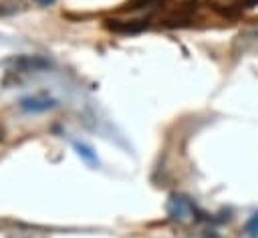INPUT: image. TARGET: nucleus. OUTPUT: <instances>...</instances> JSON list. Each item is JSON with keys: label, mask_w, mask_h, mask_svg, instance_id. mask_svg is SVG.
Masks as SVG:
<instances>
[{"label": "nucleus", "mask_w": 258, "mask_h": 238, "mask_svg": "<svg viewBox=\"0 0 258 238\" xmlns=\"http://www.w3.org/2000/svg\"><path fill=\"white\" fill-rule=\"evenodd\" d=\"M16 69L21 71H43V69H48L50 67V61L48 59H43L39 55H24V57H19L12 61Z\"/></svg>", "instance_id": "nucleus-3"}, {"label": "nucleus", "mask_w": 258, "mask_h": 238, "mask_svg": "<svg viewBox=\"0 0 258 238\" xmlns=\"http://www.w3.org/2000/svg\"><path fill=\"white\" fill-rule=\"evenodd\" d=\"M196 214V206L190 198L180 196V194H171L169 202H167V216L171 220H178V222H184L188 218H194Z\"/></svg>", "instance_id": "nucleus-1"}, {"label": "nucleus", "mask_w": 258, "mask_h": 238, "mask_svg": "<svg viewBox=\"0 0 258 238\" xmlns=\"http://www.w3.org/2000/svg\"><path fill=\"white\" fill-rule=\"evenodd\" d=\"M16 10V6H6V4H0V16H10V14H14Z\"/></svg>", "instance_id": "nucleus-6"}, {"label": "nucleus", "mask_w": 258, "mask_h": 238, "mask_svg": "<svg viewBox=\"0 0 258 238\" xmlns=\"http://www.w3.org/2000/svg\"><path fill=\"white\" fill-rule=\"evenodd\" d=\"M73 147H75V151H77V154H79L85 162H87L89 166H99V158H97L95 149H93L91 145L83 143V142H73Z\"/></svg>", "instance_id": "nucleus-4"}, {"label": "nucleus", "mask_w": 258, "mask_h": 238, "mask_svg": "<svg viewBox=\"0 0 258 238\" xmlns=\"http://www.w3.org/2000/svg\"><path fill=\"white\" fill-rule=\"evenodd\" d=\"M246 234L250 236V238H258V212L256 214H252V218L246 222Z\"/></svg>", "instance_id": "nucleus-5"}, {"label": "nucleus", "mask_w": 258, "mask_h": 238, "mask_svg": "<svg viewBox=\"0 0 258 238\" xmlns=\"http://www.w3.org/2000/svg\"><path fill=\"white\" fill-rule=\"evenodd\" d=\"M37 4H41V6H50V4H55L57 0H34Z\"/></svg>", "instance_id": "nucleus-7"}, {"label": "nucleus", "mask_w": 258, "mask_h": 238, "mask_svg": "<svg viewBox=\"0 0 258 238\" xmlns=\"http://www.w3.org/2000/svg\"><path fill=\"white\" fill-rule=\"evenodd\" d=\"M0 140H2V129H0Z\"/></svg>", "instance_id": "nucleus-9"}, {"label": "nucleus", "mask_w": 258, "mask_h": 238, "mask_svg": "<svg viewBox=\"0 0 258 238\" xmlns=\"http://www.w3.org/2000/svg\"><path fill=\"white\" fill-rule=\"evenodd\" d=\"M204 238H220V236H218V234H216V232H208V234H206V236H204Z\"/></svg>", "instance_id": "nucleus-8"}, {"label": "nucleus", "mask_w": 258, "mask_h": 238, "mask_svg": "<svg viewBox=\"0 0 258 238\" xmlns=\"http://www.w3.org/2000/svg\"><path fill=\"white\" fill-rule=\"evenodd\" d=\"M59 105V101L53 97H43V95H32V97H23L19 101V107L26 113H45Z\"/></svg>", "instance_id": "nucleus-2"}]
</instances>
